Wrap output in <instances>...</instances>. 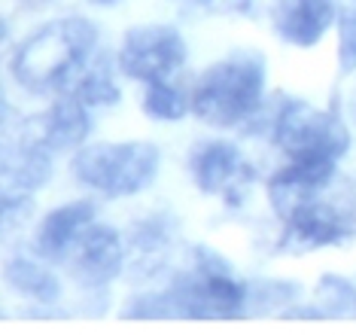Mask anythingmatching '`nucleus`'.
I'll list each match as a JSON object with an SVG mask.
<instances>
[{
  "instance_id": "24",
  "label": "nucleus",
  "mask_w": 356,
  "mask_h": 335,
  "mask_svg": "<svg viewBox=\"0 0 356 335\" xmlns=\"http://www.w3.org/2000/svg\"><path fill=\"white\" fill-rule=\"evenodd\" d=\"M19 6H25V10H43V6H49V3H55V0H15Z\"/></svg>"
},
{
  "instance_id": "15",
  "label": "nucleus",
  "mask_w": 356,
  "mask_h": 335,
  "mask_svg": "<svg viewBox=\"0 0 356 335\" xmlns=\"http://www.w3.org/2000/svg\"><path fill=\"white\" fill-rule=\"evenodd\" d=\"M3 281L15 296L34 302V305H43V308H52L58 305L61 296H64V287H61V277L52 272L46 259H28V256H13L6 259L3 265Z\"/></svg>"
},
{
  "instance_id": "1",
  "label": "nucleus",
  "mask_w": 356,
  "mask_h": 335,
  "mask_svg": "<svg viewBox=\"0 0 356 335\" xmlns=\"http://www.w3.org/2000/svg\"><path fill=\"white\" fill-rule=\"evenodd\" d=\"M98 52V28L86 15H61L43 22L15 43L10 77L28 95H58L83 73Z\"/></svg>"
},
{
  "instance_id": "14",
  "label": "nucleus",
  "mask_w": 356,
  "mask_h": 335,
  "mask_svg": "<svg viewBox=\"0 0 356 335\" xmlns=\"http://www.w3.org/2000/svg\"><path fill=\"white\" fill-rule=\"evenodd\" d=\"M55 174V153L13 134L3 141V192L37 195Z\"/></svg>"
},
{
  "instance_id": "6",
  "label": "nucleus",
  "mask_w": 356,
  "mask_h": 335,
  "mask_svg": "<svg viewBox=\"0 0 356 335\" xmlns=\"http://www.w3.org/2000/svg\"><path fill=\"white\" fill-rule=\"evenodd\" d=\"M161 150L152 141H98L79 146L70 159V174L83 189L101 198H134L156 183Z\"/></svg>"
},
{
  "instance_id": "23",
  "label": "nucleus",
  "mask_w": 356,
  "mask_h": 335,
  "mask_svg": "<svg viewBox=\"0 0 356 335\" xmlns=\"http://www.w3.org/2000/svg\"><path fill=\"white\" fill-rule=\"evenodd\" d=\"M253 3L256 0H207V10L222 13V15H250Z\"/></svg>"
},
{
  "instance_id": "16",
  "label": "nucleus",
  "mask_w": 356,
  "mask_h": 335,
  "mask_svg": "<svg viewBox=\"0 0 356 335\" xmlns=\"http://www.w3.org/2000/svg\"><path fill=\"white\" fill-rule=\"evenodd\" d=\"M116 59H92L83 68V73L70 83V92H74L79 101L88 104L92 110H101V107H116L122 101V88L116 83Z\"/></svg>"
},
{
  "instance_id": "20",
  "label": "nucleus",
  "mask_w": 356,
  "mask_h": 335,
  "mask_svg": "<svg viewBox=\"0 0 356 335\" xmlns=\"http://www.w3.org/2000/svg\"><path fill=\"white\" fill-rule=\"evenodd\" d=\"M335 59L338 73H356V0H335Z\"/></svg>"
},
{
  "instance_id": "21",
  "label": "nucleus",
  "mask_w": 356,
  "mask_h": 335,
  "mask_svg": "<svg viewBox=\"0 0 356 335\" xmlns=\"http://www.w3.org/2000/svg\"><path fill=\"white\" fill-rule=\"evenodd\" d=\"M125 320H174L171 314V302H168L165 287L161 290H147V293H137L122 305Z\"/></svg>"
},
{
  "instance_id": "2",
  "label": "nucleus",
  "mask_w": 356,
  "mask_h": 335,
  "mask_svg": "<svg viewBox=\"0 0 356 335\" xmlns=\"http://www.w3.org/2000/svg\"><path fill=\"white\" fill-rule=\"evenodd\" d=\"M268 61L256 49H234L210 61L189 88L192 116L210 128L247 125L265 107Z\"/></svg>"
},
{
  "instance_id": "12",
  "label": "nucleus",
  "mask_w": 356,
  "mask_h": 335,
  "mask_svg": "<svg viewBox=\"0 0 356 335\" xmlns=\"http://www.w3.org/2000/svg\"><path fill=\"white\" fill-rule=\"evenodd\" d=\"M335 28V0H271V31L296 49L320 46Z\"/></svg>"
},
{
  "instance_id": "25",
  "label": "nucleus",
  "mask_w": 356,
  "mask_h": 335,
  "mask_svg": "<svg viewBox=\"0 0 356 335\" xmlns=\"http://www.w3.org/2000/svg\"><path fill=\"white\" fill-rule=\"evenodd\" d=\"M88 6H95V10H110V6H116V3H122V0H86Z\"/></svg>"
},
{
  "instance_id": "9",
  "label": "nucleus",
  "mask_w": 356,
  "mask_h": 335,
  "mask_svg": "<svg viewBox=\"0 0 356 335\" xmlns=\"http://www.w3.org/2000/svg\"><path fill=\"white\" fill-rule=\"evenodd\" d=\"M13 134L46 146L55 156L76 153L92 134V107L79 101L70 88H64L49 101V107H43L28 119H19L15 132H6V137Z\"/></svg>"
},
{
  "instance_id": "10",
  "label": "nucleus",
  "mask_w": 356,
  "mask_h": 335,
  "mask_svg": "<svg viewBox=\"0 0 356 335\" xmlns=\"http://www.w3.org/2000/svg\"><path fill=\"white\" fill-rule=\"evenodd\" d=\"M67 277L86 293H104L128 268V244L119 228L107 223H92L79 244L70 250Z\"/></svg>"
},
{
  "instance_id": "8",
  "label": "nucleus",
  "mask_w": 356,
  "mask_h": 335,
  "mask_svg": "<svg viewBox=\"0 0 356 335\" xmlns=\"http://www.w3.org/2000/svg\"><path fill=\"white\" fill-rule=\"evenodd\" d=\"M186 168H189V177L198 192L216 195L229 208H241L247 189L256 180V168L244 159L241 146L222 141V137H210V141L192 146Z\"/></svg>"
},
{
  "instance_id": "22",
  "label": "nucleus",
  "mask_w": 356,
  "mask_h": 335,
  "mask_svg": "<svg viewBox=\"0 0 356 335\" xmlns=\"http://www.w3.org/2000/svg\"><path fill=\"white\" fill-rule=\"evenodd\" d=\"M31 214H34V195L3 192V228H6V235L15 232L19 226H25Z\"/></svg>"
},
{
  "instance_id": "3",
  "label": "nucleus",
  "mask_w": 356,
  "mask_h": 335,
  "mask_svg": "<svg viewBox=\"0 0 356 335\" xmlns=\"http://www.w3.org/2000/svg\"><path fill=\"white\" fill-rule=\"evenodd\" d=\"M174 320H238L247 317L250 281H244L220 250L192 247L189 265L165 283Z\"/></svg>"
},
{
  "instance_id": "5",
  "label": "nucleus",
  "mask_w": 356,
  "mask_h": 335,
  "mask_svg": "<svg viewBox=\"0 0 356 335\" xmlns=\"http://www.w3.org/2000/svg\"><path fill=\"white\" fill-rule=\"evenodd\" d=\"M262 119L271 143L283 159H332L341 162L350 153V125L335 107H314L298 98H280L268 110L265 104L250 122ZM247 122V125H250Z\"/></svg>"
},
{
  "instance_id": "17",
  "label": "nucleus",
  "mask_w": 356,
  "mask_h": 335,
  "mask_svg": "<svg viewBox=\"0 0 356 335\" xmlns=\"http://www.w3.org/2000/svg\"><path fill=\"white\" fill-rule=\"evenodd\" d=\"M140 110L152 122H180L192 113V101L189 92L177 86V79H161V83L143 86Z\"/></svg>"
},
{
  "instance_id": "13",
  "label": "nucleus",
  "mask_w": 356,
  "mask_h": 335,
  "mask_svg": "<svg viewBox=\"0 0 356 335\" xmlns=\"http://www.w3.org/2000/svg\"><path fill=\"white\" fill-rule=\"evenodd\" d=\"M177 228H180V223H177L171 210H152V214L137 219L125 235L128 268H137L140 274L161 272L174 253Z\"/></svg>"
},
{
  "instance_id": "26",
  "label": "nucleus",
  "mask_w": 356,
  "mask_h": 335,
  "mask_svg": "<svg viewBox=\"0 0 356 335\" xmlns=\"http://www.w3.org/2000/svg\"><path fill=\"white\" fill-rule=\"evenodd\" d=\"M186 10H207V0H177Z\"/></svg>"
},
{
  "instance_id": "19",
  "label": "nucleus",
  "mask_w": 356,
  "mask_h": 335,
  "mask_svg": "<svg viewBox=\"0 0 356 335\" xmlns=\"http://www.w3.org/2000/svg\"><path fill=\"white\" fill-rule=\"evenodd\" d=\"M298 299H302V287L293 283V281L268 277V281L250 283L247 317H256V314H280V317H286L289 308L298 305Z\"/></svg>"
},
{
  "instance_id": "7",
  "label": "nucleus",
  "mask_w": 356,
  "mask_h": 335,
  "mask_svg": "<svg viewBox=\"0 0 356 335\" xmlns=\"http://www.w3.org/2000/svg\"><path fill=\"white\" fill-rule=\"evenodd\" d=\"M189 61L186 37L174 24H134L125 31L122 43L116 49V68L122 77L134 83H161L177 79Z\"/></svg>"
},
{
  "instance_id": "18",
  "label": "nucleus",
  "mask_w": 356,
  "mask_h": 335,
  "mask_svg": "<svg viewBox=\"0 0 356 335\" xmlns=\"http://www.w3.org/2000/svg\"><path fill=\"white\" fill-rule=\"evenodd\" d=\"M314 305H320L326 320H356V283L344 274H320Z\"/></svg>"
},
{
  "instance_id": "11",
  "label": "nucleus",
  "mask_w": 356,
  "mask_h": 335,
  "mask_svg": "<svg viewBox=\"0 0 356 335\" xmlns=\"http://www.w3.org/2000/svg\"><path fill=\"white\" fill-rule=\"evenodd\" d=\"M92 223H98V204L92 198L55 204L34 228V253L49 265H64Z\"/></svg>"
},
{
  "instance_id": "4",
  "label": "nucleus",
  "mask_w": 356,
  "mask_h": 335,
  "mask_svg": "<svg viewBox=\"0 0 356 335\" xmlns=\"http://www.w3.org/2000/svg\"><path fill=\"white\" fill-rule=\"evenodd\" d=\"M277 253L283 256L341 247L356 238V186L338 171L326 186L289 204L283 214H277Z\"/></svg>"
}]
</instances>
